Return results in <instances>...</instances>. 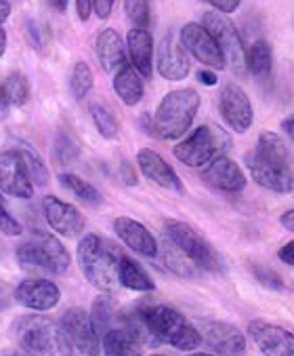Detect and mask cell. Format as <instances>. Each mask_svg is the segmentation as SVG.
Masks as SVG:
<instances>
[{"label": "cell", "mask_w": 294, "mask_h": 356, "mask_svg": "<svg viewBox=\"0 0 294 356\" xmlns=\"http://www.w3.org/2000/svg\"><path fill=\"white\" fill-rule=\"evenodd\" d=\"M17 346L30 356H74L71 343L61 327L49 316L28 314L13 323Z\"/></svg>", "instance_id": "cell-1"}, {"label": "cell", "mask_w": 294, "mask_h": 356, "mask_svg": "<svg viewBox=\"0 0 294 356\" xmlns=\"http://www.w3.org/2000/svg\"><path fill=\"white\" fill-rule=\"evenodd\" d=\"M78 266L85 278L93 284L95 289L112 293L118 289V257L120 253L101 236L87 234L78 243Z\"/></svg>", "instance_id": "cell-2"}, {"label": "cell", "mask_w": 294, "mask_h": 356, "mask_svg": "<svg viewBox=\"0 0 294 356\" xmlns=\"http://www.w3.org/2000/svg\"><path fill=\"white\" fill-rule=\"evenodd\" d=\"M139 308L147 329L160 343H168L183 352L196 350L202 343L198 329L175 308L162 304H141Z\"/></svg>", "instance_id": "cell-3"}, {"label": "cell", "mask_w": 294, "mask_h": 356, "mask_svg": "<svg viewBox=\"0 0 294 356\" xmlns=\"http://www.w3.org/2000/svg\"><path fill=\"white\" fill-rule=\"evenodd\" d=\"M200 110V95L193 89H177L162 97L154 114V135L166 141L183 137Z\"/></svg>", "instance_id": "cell-4"}, {"label": "cell", "mask_w": 294, "mask_h": 356, "mask_svg": "<svg viewBox=\"0 0 294 356\" xmlns=\"http://www.w3.org/2000/svg\"><path fill=\"white\" fill-rule=\"evenodd\" d=\"M17 261L24 270L59 276L69 268V253L57 236L36 230L30 241L17 247Z\"/></svg>", "instance_id": "cell-5"}, {"label": "cell", "mask_w": 294, "mask_h": 356, "mask_svg": "<svg viewBox=\"0 0 294 356\" xmlns=\"http://www.w3.org/2000/svg\"><path fill=\"white\" fill-rule=\"evenodd\" d=\"M230 148V135L214 124L198 127L189 137L175 146L173 154L179 163L191 169H202L216 156H220Z\"/></svg>", "instance_id": "cell-6"}, {"label": "cell", "mask_w": 294, "mask_h": 356, "mask_svg": "<svg viewBox=\"0 0 294 356\" xmlns=\"http://www.w3.org/2000/svg\"><path fill=\"white\" fill-rule=\"evenodd\" d=\"M202 26L208 30V34L216 42L220 55H223V59H225V65H230V70L236 76L244 79L248 74L246 49H244V42L240 38L238 28L218 11H206L202 17Z\"/></svg>", "instance_id": "cell-7"}, {"label": "cell", "mask_w": 294, "mask_h": 356, "mask_svg": "<svg viewBox=\"0 0 294 356\" xmlns=\"http://www.w3.org/2000/svg\"><path fill=\"white\" fill-rule=\"evenodd\" d=\"M164 234L198 270H208V272L223 270V259H220V255L191 226L177 222V220H168L164 224Z\"/></svg>", "instance_id": "cell-8"}, {"label": "cell", "mask_w": 294, "mask_h": 356, "mask_svg": "<svg viewBox=\"0 0 294 356\" xmlns=\"http://www.w3.org/2000/svg\"><path fill=\"white\" fill-rule=\"evenodd\" d=\"M61 327L71 343V350L80 356H99V335L91 323V314L83 308H69L61 316Z\"/></svg>", "instance_id": "cell-9"}, {"label": "cell", "mask_w": 294, "mask_h": 356, "mask_svg": "<svg viewBox=\"0 0 294 356\" xmlns=\"http://www.w3.org/2000/svg\"><path fill=\"white\" fill-rule=\"evenodd\" d=\"M181 47L200 63H204L210 70H223L225 59L220 55L216 42L208 34V30L202 24H185L179 32Z\"/></svg>", "instance_id": "cell-10"}, {"label": "cell", "mask_w": 294, "mask_h": 356, "mask_svg": "<svg viewBox=\"0 0 294 356\" xmlns=\"http://www.w3.org/2000/svg\"><path fill=\"white\" fill-rule=\"evenodd\" d=\"M218 110H220L223 120L230 124V129H234L236 133H246L252 127V120H254L252 104H250L246 91L236 83L225 85L223 91H220Z\"/></svg>", "instance_id": "cell-11"}, {"label": "cell", "mask_w": 294, "mask_h": 356, "mask_svg": "<svg viewBox=\"0 0 294 356\" xmlns=\"http://www.w3.org/2000/svg\"><path fill=\"white\" fill-rule=\"evenodd\" d=\"M244 163H246V169H248L250 177L261 188L277 192V194L294 192V171H292V167H282V165L267 163L254 150L246 154Z\"/></svg>", "instance_id": "cell-12"}, {"label": "cell", "mask_w": 294, "mask_h": 356, "mask_svg": "<svg viewBox=\"0 0 294 356\" xmlns=\"http://www.w3.org/2000/svg\"><path fill=\"white\" fill-rule=\"evenodd\" d=\"M42 211H44L46 224L57 234H61L65 238H76V236L83 234L85 218H83V213L74 204H69V202L53 196V194H49V196L42 198Z\"/></svg>", "instance_id": "cell-13"}, {"label": "cell", "mask_w": 294, "mask_h": 356, "mask_svg": "<svg viewBox=\"0 0 294 356\" xmlns=\"http://www.w3.org/2000/svg\"><path fill=\"white\" fill-rule=\"evenodd\" d=\"M0 192L13 198L34 196V184L17 150L0 152Z\"/></svg>", "instance_id": "cell-14"}, {"label": "cell", "mask_w": 294, "mask_h": 356, "mask_svg": "<svg viewBox=\"0 0 294 356\" xmlns=\"http://www.w3.org/2000/svg\"><path fill=\"white\" fill-rule=\"evenodd\" d=\"M202 341H206L220 356H242L246 350L244 333L223 321H204L198 329Z\"/></svg>", "instance_id": "cell-15"}, {"label": "cell", "mask_w": 294, "mask_h": 356, "mask_svg": "<svg viewBox=\"0 0 294 356\" xmlns=\"http://www.w3.org/2000/svg\"><path fill=\"white\" fill-rule=\"evenodd\" d=\"M248 335L263 356H294V335L279 325L250 321Z\"/></svg>", "instance_id": "cell-16"}, {"label": "cell", "mask_w": 294, "mask_h": 356, "mask_svg": "<svg viewBox=\"0 0 294 356\" xmlns=\"http://www.w3.org/2000/svg\"><path fill=\"white\" fill-rule=\"evenodd\" d=\"M15 302L21 304L28 310L34 312H49L53 310L59 300H61V291L53 280L46 278H28L21 280L15 289Z\"/></svg>", "instance_id": "cell-17"}, {"label": "cell", "mask_w": 294, "mask_h": 356, "mask_svg": "<svg viewBox=\"0 0 294 356\" xmlns=\"http://www.w3.org/2000/svg\"><path fill=\"white\" fill-rule=\"evenodd\" d=\"M156 65H158V74L164 79V81H183L187 79L189 70H191V61L187 57V51L181 47V42L175 38L173 32H168L160 44H158V59H156Z\"/></svg>", "instance_id": "cell-18"}, {"label": "cell", "mask_w": 294, "mask_h": 356, "mask_svg": "<svg viewBox=\"0 0 294 356\" xmlns=\"http://www.w3.org/2000/svg\"><path fill=\"white\" fill-rule=\"evenodd\" d=\"M202 179L220 190V192H230V194H238L246 188V175L240 169L238 163H234L230 156L220 154L214 161H210L204 171H202Z\"/></svg>", "instance_id": "cell-19"}, {"label": "cell", "mask_w": 294, "mask_h": 356, "mask_svg": "<svg viewBox=\"0 0 294 356\" xmlns=\"http://www.w3.org/2000/svg\"><path fill=\"white\" fill-rule=\"evenodd\" d=\"M137 165H139L141 173H143L147 179H150V181H154L156 186H160V188H164V190L179 192V194L185 192V188H183L179 175H177V171H175V169L156 152V150H152V148H143V150H139V152H137Z\"/></svg>", "instance_id": "cell-20"}, {"label": "cell", "mask_w": 294, "mask_h": 356, "mask_svg": "<svg viewBox=\"0 0 294 356\" xmlns=\"http://www.w3.org/2000/svg\"><path fill=\"white\" fill-rule=\"evenodd\" d=\"M114 230L118 234V238L132 249L135 253L143 255V257H158L160 245L156 241V236L147 230L141 222L132 220V218H116L114 220Z\"/></svg>", "instance_id": "cell-21"}, {"label": "cell", "mask_w": 294, "mask_h": 356, "mask_svg": "<svg viewBox=\"0 0 294 356\" xmlns=\"http://www.w3.org/2000/svg\"><path fill=\"white\" fill-rule=\"evenodd\" d=\"M126 49L130 65L143 79H152L154 74V38L145 28H132L126 34Z\"/></svg>", "instance_id": "cell-22"}, {"label": "cell", "mask_w": 294, "mask_h": 356, "mask_svg": "<svg viewBox=\"0 0 294 356\" xmlns=\"http://www.w3.org/2000/svg\"><path fill=\"white\" fill-rule=\"evenodd\" d=\"M95 51H97V59H99L101 67L112 76L118 72L120 67H124L128 63L126 44L122 42L120 34L116 30H112V28H105V30L99 32Z\"/></svg>", "instance_id": "cell-23"}, {"label": "cell", "mask_w": 294, "mask_h": 356, "mask_svg": "<svg viewBox=\"0 0 294 356\" xmlns=\"http://www.w3.org/2000/svg\"><path fill=\"white\" fill-rule=\"evenodd\" d=\"M114 91L120 97V102L128 108L137 106L143 95H145V87H143V76L137 72V70L126 63L124 67H120L114 74Z\"/></svg>", "instance_id": "cell-24"}, {"label": "cell", "mask_w": 294, "mask_h": 356, "mask_svg": "<svg viewBox=\"0 0 294 356\" xmlns=\"http://www.w3.org/2000/svg\"><path fill=\"white\" fill-rule=\"evenodd\" d=\"M118 282L122 287L137 291V293H150L156 289V284L150 278V274H147L132 257L122 255V253L118 257Z\"/></svg>", "instance_id": "cell-25"}, {"label": "cell", "mask_w": 294, "mask_h": 356, "mask_svg": "<svg viewBox=\"0 0 294 356\" xmlns=\"http://www.w3.org/2000/svg\"><path fill=\"white\" fill-rule=\"evenodd\" d=\"M246 67L259 81H269L273 74V51L267 40H257L246 51Z\"/></svg>", "instance_id": "cell-26"}, {"label": "cell", "mask_w": 294, "mask_h": 356, "mask_svg": "<svg viewBox=\"0 0 294 356\" xmlns=\"http://www.w3.org/2000/svg\"><path fill=\"white\" fill-rule=\"evenodd\" d=\"M254 152L263 161H267V163L282 165V167H290V152H288L286 141L277 133H273V131H261Z\"/></svg>", "instance_id": "cell-27"}, {"label": "cell", "mask_w": 294, "mask_h": 356, "mask_svg": "<svg viewBox=\"0 0 294 356\" xmlns=\"http://www.w3.org/2000/svg\"><path fill=\"white\" fill-rule=\"evenodd\" d=\"M101 350L103 356H141V343L120 327L110 329L103 335Z\"/></svg>", "instance_id": "cell-28"}, {"label": "cell", "mask_w": 294, "mask_h": 356, "mask_svg": "<svg viewBox=\"0 0 294 356\" xmlns=\"http://www.w3.org/2000/svg\"><path fill=\"white\" fill-rule=\"evenodd\" d=\"M59 184H61L67 192H71L78 200H83L85 204H89V207H99V204L103 202L101 192H99L93 184H89L87 179H83V177H78V175H74V173H61V175H59Z\"/></svg>", "instance_id": "cell-29"}, {"label": "cell", "mask_w": 294, "mask_h": 356, "mask_svg": "<svg viewBox=\"0 0 294 356\" xmlns=\"http://www.w3.org/2000/svg\"><path fill=\"white\" fill-rule=\"evenodd\" d=\"M118 316L120 312H116L114 304L110 298H97L93 302V308H91V323L97 331V335H105L110 329H116L118 325Z\"/></svg>", "instance_id": "cell-30"}, {"label": "cell", "mask_w": 294, "mask_h": 356, "mask_svg": "<svg viewBox=\"0 0 294 356\" xmlns=\"http://www.w3.org/2000/svg\"><path fill=\"white\" fill-rule=\"evenodd\" d=\"M95 85V76H93V70L87 61H76L71 67V74H69V91L74 95L76 102H83L89 97V93L93 91Z\"/></svg>", "instance_id": "cell-31"}, {"label": "cell", "mask_w": 294, "mask_h": 356, "mask_svg": "<svg viewBox=\"0 0 294 356\" xmlns=\"http://www.w3.org/2000/svg\"><path fill=\"white\" fill-rule=\"evenodd\" d=\"M53 159L59 165H74L80 159V144L76 141V137L69 135L67 131L57 133L55 141H53Z\"/></svg>", "instance_id": "cell-32"}, {"label": "cell", "mask_w": 294, "mask_h": 356, "mask_svg": "<svg viewBox=\"0 0 294 356\" xmlns=\"http://www.w3.org/2000/svg\"><path fill=\"white\" fill-rule=\"evenodd\" d=\"M15 150L19 152V156H21L26 169H28V175H30V179H32V184H34V186H44V184L49 181V169H46L42 156H40L34 148H30L28 144L17 146Z\"/></svg>", "instance_id": "cell-33"}, {"label": "cell", "mask_w": 294, "mask_h": 356, "mask_svg": "<svg viewBox=\"0 0 294 356\" xmlns=\"http://www.w3.org/2000/svg\"><path fill=\"white\" fill-rule=\"evenodd\" d=\"M162 259H164V264H166V268L171 270V272H175V274H179V276H185V278H193V276H198V268L166 238V243H164V247H162Z\"/></svg>", "instance_id": "cell-34"}, {"label": "cell", "mask_w": 294, "mask_h": 356, "mask_svg": "<svg viewBox=\"0 0 294 356\" xmlns=\"http://www.w3.org/2000/svg\"><path fill=\"white\" fill-rule=\"evenodd\" d=\"M91 116H93V122H95L101 137H105V139H116L118 137V131H120L118 118L105 104L95 102L91 106Z\"/></svg>", "instance_id": "cell-35"}, {"label": "cell", "mask_w": 294, "mask_h": 356, "mask_svg": "<svg viewBox=\"0 0 294 356\" xmlns=\"http://www.w3.org/2000/svg\"><path fill=\"white\" fill-rule=\"evenodd\" d=\"M3 89H5V95L11 106H26L30 99V83L21 72H13L5 81Z\"/></svg>", "instance_id": "cell-36"}, {"label": "cell", "mask_w": 294, "mask_h": 356, "mask_svg": "<svg viewBox=\"0 0 294 356\" xmlns=\"http://www.w3.org/2000/svg\"><path fill=\"white\" fill-rule=\"evenodd\" d=\"M250 272L257 278V282L263 284V287H267L271 291H282L284 289V280H282V276L273 268L263 266V264H252L250 266Z\"/></svg>", "instance_id": "cell-37"}, {"label": "cell", "mask_w": 294, "mask_h": 356, "mask_svg": "<svg viewBox=\"0 0 294 356\" xmlns=\"http://www.w3.org/2000/svg\"><path fill=\"white\" fill-rule=\"evenodd\" d=\"M124 11L135 28L150 26V3L147 0H124Z\"/></svg>", "instance_id": "cell-38"}, {"label": "cell", "mask_w": 294, "mask_h": 356, "mask_svg": "<svg viewBox=\"0 0 294 356\" xmlns=\"http://www.w3.org/2000/svg\"><path fill=\"white\" fill-rule=\"evenodd\" d=\"M24 232L21 224L11 216V211L7 207V200L3 196V192H0V234L5 236H19Z\"/></svg>", "instance_id": "cell-39"}, {"label": "cell", "mask_w": 294, "mask_h": 356, "mask_svg": "<svg viewBox=\"0 0 294 356\" xmlns=\"http://www.w3.org/2000/svg\"><path fill=\"white\" fill-rule=\"evenodd\" d=\"M208 3L212 5L214 11L223 13V15H230V13L238 11V7L242 5V0H208Z\"/></svg>", "instance_id": "cell-40"}, {"label": "cell", "mask_w": 294, "mask_h": 356, "mask_svg": "<svg viewBox=\"0 0 294 356\" xmlns=\"http://www.w3.org/2000/svg\"><path fill=\"white\" fill-rule=\"evenodd\" d=\"M114 5H116V0H93V11L97 13L99 19H107L112 15Z\"/></svg>", "instance_id": "cell-41"}, {"label": "cell", "mask_w": 294, "mask_h": 356, "mask_svg": "<svg viewBox=\"0 0 294 356\" xmlns=\"http://www.w3.org/2000/svg\"><path fill=\"white\" fill-rule=\"evenodd\" d=\"M40 26L36 24V22H28V28H26V32H28V36H30V42L36 47V49H42V44H44V40L40 38Z\"/></svg>", "instance_id": "cell-42"}, {"label": "cell", "mask_w": 294, "mask_h": 356, "mask_svg": "<svg viewBox=\"0 0 294 356\" xmlns=\"http://www.w3.org/2000/svg\"><path fill=\"white\" fill-rule=\"evenodd\" d=\"M120 177H122V181L126 184V186H137V171L132 169V165L130 163H122L120 165Z\"/></svg>", "instance_id": "cell-43"}, {"label": "cell", "mask_w": 294, "mask_h": 356, "mask_svg": "<svg viewBox=\"0 0 294 356\" xmlns=\"http://www.w3.org/2000/svg\"><path fill=\"white\" fill-rule=\"evenodd\" d=\"M277 257L284 261V264H288V266H294V241H290V243H286L279 251H277Z\"/></svg>", "instance_id": "cell-44"}, {"label": "cell", "mask_w": 294, "mask_h": 356, "mask_svg": "<svg viewBox=\"0 0 294 356\" xmlns=\"http://www.w3.org/2000/svg\"><path fill=\"white\" fill-rule=\"evenodd\" d=\"M76 11L83 22H89L91 11H93V0H76Z\"/></svg>", "instance_id": "cell-45"}, {"label": "cell", "mask_w": 294, "mask_h": 356, "mask_svg": "<svg viewBox=\"0 0 294 356\" xmlns=\"http://www.w3.org/2000/svg\"><path fill=\"white\" fill-rule=\"evenodd\" d=\"M198 81L202 83V85H206V87H214L216 83H218V79H216V74H214V70H200L198 72Z\"/></svg>", "instance_id": "cell-46"}, {"label": "cell", "mask_w": 294, "mask_h": 356, "mask_svg": "<svg viewBox=\"0 0 294 356\" xmlns=\"http://www.w3.org/2000/svg\"><path fill=\"white\" fill-rule=\"evenodd\" d=\"M279 224H282V228H284V230L294 232V209H288L286 213H282Z\"/></svg>", "instance_id": "cell-47"}, {"label": "cell", "mask_w": 294, "mask_h": 356, "mask_svg": "<svg viewBox=\"0 0 294 356\" xmlns=\"http://www.w3.org/2000/svg\"><path fill=\"white\" fill-rule=\"evenodd\" d=\"M9 110H11V104H9V99L5 95L3 85H0V120H5L9 116Z\"/></svg>", "instance_id": "cell-48"}, {"label": "cell", "mask_w": 294, "mask_h": 356, "mask_svg": "<svg viewBox=\"0 0 294 356\" xmlns=\"http://www.w3.org/2000/svg\"><path fill=\"white\" fill-rule=\"evenodd\" d=\"M282 131L288 135V139L294 144V116L290 114V116H286L284 120H282Z\"/></svg>", "instance_id": "cell-49"}, {"label": "cell", "mask_w": 294, "mask_h": 356, "mask_svg": "<svg viewBox=\"0 0 294 356\" xmlns=\"http://www.w3.org/2000/svg\"><path fill=\"white\" fill-rule=\"evenodd\" d=\"M9 298H11V291H9V287H7V282H5L3 278H0V310L7 308Z\"/></svg>", "instance_id": "cell-50"}, {"label": "cell", "mask_w": 294, "mask_h": 356, "mask_svg": "<svg viewBox=\"0 0 294 356\" xmlns=\"http://www.w3.org/2000/svg\"><path fill=\"white\" fill-rule=\"evenodd\" d=\"M9 15H11V5L7 0H0V24H3Z\"/></svg>", "instance_id": "cell-51"}, {"label": "cell", "mask_w": 294, "mask_h": 356, "mask_svg": "<svg viewBox=\"0 0 294 356\" xmlns=\"http://www.w3.org/2000/svg\"><path fill=\"white\" fill-rule=\"evenodd\" d=\"M49 5H51V9H53V11L63 13V11H65V7H67V0H49Z\"/></svg>", "instance_id": "cell-52"}, {"label": "cell", "mask_w": 294, "mask_h": 356, "mask_svg": "<svg viewBox=\"0 0 294 356\" xmlns=\"http://www.w3.org/2000/svg\"><path fill=\"white\" fill-rule=\"evenodd\" d=\"M5 51H7V32L5 28H0V57L5 55Z\"/></svg>", "instance_id": "cell-53"}, {"label": "cell", "mask_w": 294, "mask_h": 356, "mask_svg": "<svg viewBox=\"0 0 294 356\" xmlns=\"http://www.w3.org/2000/svg\"><path fill=\"white\" fill-rule=\"evenodd\" d=\"M189 356H214V354H208V352H193V354H189Z\"/></svg>", "instance_id": "cell-54"}, {"label": "cell", "mask_w": 294, "mask_h": 356, "mask_svg": "<svg viewBox=\"0 0 294 356\" xmlns=\"http://www.w3.org/2000/svg\"><path fill=\"white\" fill-rule=\"evenodd\" d=\"M0 255H3V243H0Z\"/></svg>", "instance_id": "cell-55"}, {"label": "cell", "mask_w": 294, "mask_h": 356, "mask_svg": "<svg viewBox=\"0 0 294 356\" xmlns=\"http://www.w3.org/2000/svg\"><path fill=\"white\" fill-rule=\"evenodd\" d=\"M152 356H164V354H152Z\"/></svg>", "instance_id": "cell-56"}]
</instances>
